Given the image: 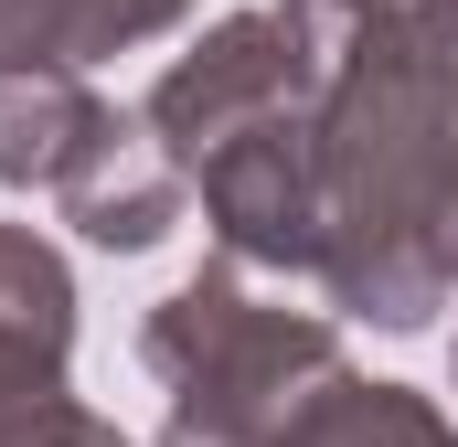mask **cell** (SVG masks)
I'll list each match as a JSON object with an SVG mask.
<instances>
[{
    "label": "cell",
    "instance_id": "52a82bcc",
    "mask_svg": "<svg viewBox=\"0 0 458 447\" xmlns=\"http://www.w3.org/2000/svg\"><path fill=\"white\" fill-rule=\"evenodd\" d=\"M277 11H288V21H299V32H310L331 64H342V54L373 32V21H394V11H427V0H277Z\"/></svg>",
    "mask_w": 458,
    "mask_h": 447
},
{
    "label": "cell",
    "instance_id": "5b68a950",
    "mask_svg": "<svg viewBox=\"0 0 458 447\" xmlns=\"http://www.w3.org/2000/svg\"><path fill=\"white\" fill-rule=\"evenodd\" d=\"M160 0H0V75H43V64H97L117 43H149Z\"/></svg>",
    "mask_w": 458,
    "mask_h": 447
},
{
    "label": "cell",
    "instance_id": "6da1fadb",
    "mask_svg": "<svg viewBox=\"0 0 458 447\" xmlns=\"http://www.w3.org/2000/svg\"><path fill=\"white\" fill-rule=\"evenodd\" d=\"M149 373L171 384L182 447H277L288 416H310L342 384V341L288 299H256L234 266H203L182 299H160Z\"/></svg>",
    "mask_w": 458,
    "mask_h": 447
},
{
    "label": "cell",
    "instance_id": "277c9868",
    "mask_svg": "<svg viewBox=\"0 0 458 447\" xmlns=\"http://www.w3.org/2000/svg\"><path fill=\"white\" fill-rule=\"evenodd\" d=\"M128 139H139V128H128L117 107H97L64 64H43V75H0V181H32V192L75 203Z\"/></svg>",
    "mask_w": 458,
    "mask_h": 447
},
{
    "label": "cell",
    "instance_id": "3957f363",
    "mask_svg": "<svg viewBox=\"0 0 458 447\" xmlns=\"http://www.w3.org/2000/svg\"><path fill=\"white\" fill-rule=\"evenodd\" d=\"M75 351V277L32 224H0V447H32L64 416Z\"/></svg>",
    "mask_w": 458,
    "mask_h": 447
},
{
    "label": "cell",
    "instance_id": "ba28073f",
    "mask_svg": "<svg viewBox=\"0 0 458 447\" xmlns=\"http://www.w3.org/2000/svg\"><path fill=\"white\" fill-rule=\"evenodd\" d=\"M32 447H128L117 437V426H97V416H75V405H64V416H54V426H43V437Z\"/></svg>",
    "mask_w": 458,
    "mask_h": 447
},
{
    "label": "cell",
    "instance_id": "7a4b0ae2",
    "mask_svg": "<svg viewBox=\"0 0 458 447\" xmlns=\"http://www.w3.org/2000/svg\"><path fill=\"white\" fill-rule=\"evenodd\" d=\"M320 86H331V54H320L288 11H234V21H214V32L149 86L139 128H149V149L192 181L214 149L256 139V128L310 117V107H320Z\"/></svg>",
    "mask_w": 458,
    "mask_h": 447
},
{
    "label": "cell",
    "instance_id": "8992f818",
    "mask_svg": "<svg viewBox=\"0 0 458 447\" xmlns=\"http://www.w3.org/2000/svg\"><path fill=\"white\" fill-rule=\"evenodd\" d=\"M277 447H458V437L405 394V384H352V373H342L310 416H288Z\"/></svg>",
    "mask_w": 458,
    "mask_h": 447
}]
</instances>
